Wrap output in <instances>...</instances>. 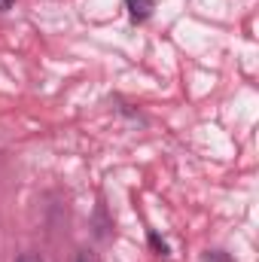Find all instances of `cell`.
Masks as SVG:
<instances>
[{"label": "cell", "mask_w": 259, "mask_h": 262, "mask_svg": "<svg viewBox=\"0 0 259 262\" xmlns=\"http://www.w3.org/2000/svg\"><path fill=\"white\" fill-rule=\"evenodd\" d=\"M149 247H153V253H156V256H162V259H165V256H171L168 241H165V238H159L156 232H149Z\"/></svg>", "instance_id": "obj_2"}, {"label": "cell", "mask_w": 259, "mask_h": 262, "mask_svg": "<svg viewBox=\"0 0 259 262\" xmlns=\"http://www.w3.org/2000/svg\"><path fill=\"white\" fill-rule=\"evenodd\" d=\"M125 9H128V18L134 25H143L153 18L156 12V0H125Z\"/></svg>", "instance_id": "obj_1"}, {"label": "cell", "mask_w": 259, "mask_h": 262, "mask_svg": "<svg viewBox=\"0 0 259 262\" xmlns=\"http://www.w3.org/2000/svg\"><path fill=\"white\" fill-rule=\"evenodd\" d=\"M73 262H98V259H95V253H92V250H79V253L73 256Z\"/></svg>", "instance_id": "obj_5"}, {"label": "cell", "mask_w": 259, "mask_h": 262, "mask_svg": "<svg viewBox=\"0 0 259 262\" xmlns=\"http://www.w3.org/2000/svg\"><path fill=\"white\" fill-rule=\"evenodd\" d=\"M15 262H43V256H40V253H31V250H28V253H18V256H15Z\"/></svg>", "instance_id": "obj_4"}, {"label": "cell", "mask_w": 259, "mask_h": 262, "mask_svg": "<svg viewBox=\"0 0 259 262\" xmlns=\"http://www.w3.org/2000/svg\"><path fill=\"white\" fill-rule=\"evenodd\" d=\"M201 262H232V256H229L226 250H204Z\"/></svg>", "instance_id": "obj_3"}, {"label": "cell", "mask_w": 259, "mask_h": 262, "mask_svg": "<svg viewBox=\"0 0 259 262\" xmlns=\"http://www.w3.org/2000/svg\"><path fill=\"white\" fill-rule=\"evenodd\" d=\"M15 6V0H0V12H6V9H12Z\"/></svg>", "instance_id": "obj_6"}]
</instances>
